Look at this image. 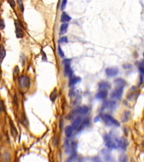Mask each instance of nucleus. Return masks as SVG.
Segmentation results:
<instances>
[{"instance_id": "obj_18", "label": "nucleus", "mask_w": 144, "mask_h": 162, "mask_svg": "<svg viewBox=\"0 0 144 162\" xmlns=\"http://www.w3.org/2000/svg\"><path fill=\"white\" fill-rule=\"evenodd\" d=\"M72 19L71 17L69 16V15H68L67 13L65 12H63L61 14V19H60V20H61V22L64 23H67V22H68V21H69Z\"/></svg>"}, {"instance_id": "obj_8", "label": "nucleus", "mask_w": 144, "mask_h": 162, "mask_svg": "<svg viewBox=\"0 0 144 162\" xmlns=\"http://www.w3.org/2000/svg\"><path fill=\"white\" fill-rule=\"evenodd\" d=\"M119 73L118 68L116 67L108 68L105 70V73L108 77H112L118 75Z\"/></svg>"}, {"instance_id": "obj_3", "label": "nucleus", "mask_w": 144, "mask_h": 162, "mask_svg": "<svg viewBox=\"0 0 144 162\" xmlns=\"http://www.w3.org/2000/svg\"><path fill=\"white\" fill-rule=\"evenodd\" d=\"M102 119L104 122L108 126H115L118 127L120 126V123L118 121L109 114H104L102 116Z\"/></svg>"}, {"instance_id": "obj_10", "label": "nucleus", "mask_w": 144, "mask_h": 162, "mask_svg": "<svg viewBox=\"0 0 144 162\" xmlns=\"http://www.w3.org/2000/svg\"><path fill=\"white\" fill-rule=\"evenodd\" d=\"M82 123V119L81 117H77L74 120V122L72 123V127H73L74 131L78 130L79 127Z\"/></svg>"}, {"instance_id": "obj_29", "label": "nucleus", "mask_w": 144, "mask_h": 162, "mask_svg": "<svg viewBox=\"0 0 144 162\" xmlns=\"http://www.w3.org/2000/svg\"><path fill=\"white\" fill-rule=\"evenodd\" d=\"M67 1H66V0H64V1H62L61 5V10H62L65 9V8L66 7V5H67Z\"/></svg>"}, {"instance_id": "obj_24", "label": "nucleus", "mask_w": 144, "mask_h": 162, "mask_svg": "<svg viewBox=\"0 0 144 162\" xmlns=\"http://www.w3.org/2000/svg\"><path fill=\"white\" fill-rule=\"evenodd\" d=\"M127 160V156L124 155V154H121L119 157V161L120 162H126Z\"/></svg>"}, {"instance_id": "obj_11", "label": "nucleus", "mask_w": 144, "mask_h": 162, "mask_svg": "<svg viewBox=\"0 0 144 162\" xmlns=\"http://www.w3.org/2000/svg\"><path fill=\"white\" fill-rule=\"evenodd\" d=\"M118 141L119 147L122 148V149L125 150L128 144V142L127 141V140H126L125 138L123 137H120L119 138H118Z\"/></svg>"}, {"instance_id": "obj_31", "label": "nucleus", "mask_w": 144, "mask_h": 162, "mask_svg": "<svg viewBox=\"0 0 144 162\" xmlns=\"http://www.w3.org/2000/svg\"><path fill=\"white\" fill-rule=\"evenodd\" d=\"M5 110V105L3 101H0V112H3Z\"/></svg>"}, {"instance_id": "obj_12", "label": "nucleus", "mask_w": 144, "mask_h": 162, "mask_svg": "<svg viewBox=\"0 0 144 162\" xmlns=\"http://www.w3.org/2000/svg\"><path fill=\"white\" fill-rule=\"evenodd\" d=\"M89 112L88 107L83 106L78 108L75 110V113L77 114H86Z\"/></svg>"}, {"instance_id": "obj_2", "label": "nucleus", "mask_w": 144, "mask_h": 162, "mask_svg": "<svg viewBox=\"0 0 144 162\" xmlns=\"http://www.w3.org/2000/svg\"><path fill=\"white\" fill-rule=\"evenodd\" d=\"M77 148V143L75 141L67 140L65 143V151L67 154H72L74 155Z\"/></svg>"}, {"instance_id": "obj_22", "label": "nucleus", "mask_w": 144, "mask_h": 162, "mask_svg": "<svg viewBox=\"0 0 144 162\" xmlns=\"http://www.w3.org/2000/svg\"><path fill=\"white\" fill-rule=\"evenodd\" d=\"M130 115H131V113H130L129 111H126V112H124L123 117H122V120H123V122H127V121L129 119Z\"/></svg>"}, {"instance_id": "obj_15", "label": "nucleus", "mask_w": 144, "mask_h": 162, "mask_svg": "<svg viewBox=\"0 0 144 162\" xmlns=\"http://www.w3.org/2000/svg\"><path fill=\"white\" fill-rule=\"evenodd\" d=\"M74 131L72 126H68L65 128V134L67 137L69 138L72 136L73 132Z\"/></svg>"}, {"instance_id": "obj_26", "label": "nucleus", "mask_w": 144, "mask_h": 162, "mask_svg": "<svg viewBox=\"0 0 144 162\" xmlns=\"http://www.w3.org/2000/svg\"><path fill=\"white\" fill-rule=\"evenodd\" d=\"M58 53H59L60 57L63 58L64 56V53L63 51L62 50V48H61V47H60V46H58Z\"/></svg>"}, {"instance_id": "obj_32", "label": "nucleus", "mask_w": 144, "mask_h": 162, "mask_svg": "<svg viewBox=\"0 0 144 162\" xmlns=\"http://www.w3.org/2000/svg\"><path fill=\"white\" fill-rule=\"evenodd\" d=\"M8 2L9 3V4H10V6L12 7L13 9H14V7L15 6V2L14 1H13V0H11V1H9Z\"/></svg>"}, {"instance_id": "obj_30", "label": "nucleus", "mask_w": 144, "mask_h": 162, "mask_svg": "<svg viewBox=\"0 0 144 162\" xmlns=\"http://www.w3.org/2000/svg\"><path fill=\"white\" fill-rule=\"evenodd\" d=\"M139 69L140 73H141V76L144 77V66H140Z\"/></svg>"}, {"instance_id": "obj_35", "label": "nucleus", "mask_w": 144, "mask_h": 162, "mask_svg": "<svg viewBox=\"0 0 144 162\" xmlns=\"http://www.w3.org/2000/svg\"><path fill=\"white\" fill-rule=\"evenodd\" d=\"M74 157V155H73V156H72V157L71 158H70V159H69V160H68V161H67V162H72V160H73Z\"/></svg>"}, {"instance_id": "obj_20", "label": "nucleus", "mask_w": 144, "mask_h": 162, "mask_svg": "<svg viewBox=\"0 0 144 162\" xmlns=\"http://www.w3.org/2000/svg\"><path fill=\"white\" fill-rule=\"evenodd\" d=\"M10 129H11V134H12V135L14 137H16V136L17 134V130H16V128H15V127L14 126V124L13 123L12 120H10Z\"/></svg>"}, {"instance_id": "obj_21", "label": "nucleus", "mask_w": 144, "mask_h": 162, "mask_svg": "<svg viewBox=\"0 0 144 162\" xmlns=\"http://www.w3.org/2000/svg\"><path fill=\"white\" fill-rule=\"evenodd\" d=\"M68 28V23H63L61 25L60 29V34H63L67 32V29Z\"/></svg>"}, {"instance_id": "obj_17", "label": "nucleus", "mask_w": 144, "mask_h": 162, "mask_svg": "<svg viewBox=\"0 0 144 162\" xmlns=\"http://www.w3.org/2000/svg\"><path fill=\"white\" fill-rule=\"evenodd\" d=\"M114 82L116 87H124L126 84L125 81L122 78L116 79L114 81Z\"/></svg>"}, {"instance_id": "obj_27", "label": "nucleus", "mask_w": 144, "mask_h": 162, "mask_svg": "<svg viewBox=\"0 0 144 162\" xmlns=\"http://www.w3.org/2000/svg\"><path fill=\"white\" fill-rule=\"evenodd\" d=\"M59 43H61V44H64V43H67L68 42V38L67 37H62L59 40Z\"/></svg>"}, {"instance_id": "obj_5", "label": "nucleus", "mask_w": 144, "mask_h": 162, "mask_svg": "<svg viewBox=\"0 0 144 162\" xmlns=\"http://www.w3.org/2000/svg\"><path fill=\"white\" fill-rule=\"evenodd\" d=\"M71 61L70 59H65L63 61L64 64V73L65 75L68 77H71L73 75V71L71 67Z\"/></svg>"}, {"instance_id": "obj_36", "label": "nucleus", "mask_w": 144, "mask_h": 162, "mask_svg": "<svg viewBox=\"0 0 144 162\" xmlns=\"http://www.w3.org/2000/svg\"><path fill=\"white\" fill-rule=\"evenodd\" d=\"M142 146H143V147L144 149V141H143V142H142Z\"/></svg>"}, {"instance_id": "obj_37", "label": "nucleus", "mask_w": 144, "mask_h": 162, "mask_svg": "<svg viewBox=\"0 0 144 162\" xmlns=\"http://www.w3.org/2000/svg\"><path fill=\"white\" fill-rule=\"evenodd\" d=\"M143 57H144V53H143Z\"/></svg>"}, {"instance_id": "obj_19", "label": "nucleus", "mask_w": 144, "mask_h": 162, "mask_svg": "<svg viewBox=\"0 0 144 162\" xmlns=\"http://www.w3.org/2000/svg\"><path fill=\"white\" fill-rule=\"evenodd\" d=\"M6 56V50L2 44H0V62H2Z\"/></svg>"}, {"instance_id": "obj_23", "label": "nucleus", "mask_w": 144, "mask_h": 162, "mask_svg": "<svg viewBox=\"0 0 144 162\" xmlns=\"http://www.w3.org/2000/svg\"><path fill=\"white\" fill-rule=\"evenodd\" d=\"M57 97V89H55L52 92L50 95V100L52 101H54Z\"/></svg>"}, {"instance_id": "obj_4", "label": "nucleus", "mask_w": 144, "mask_h": 162, "mask_svg": "<svg viewBox=\"0 0 144 162\" xmlns=\"http://www.w3.org/2000/svg\"><path fill=\"white\" fill-rule=\"evenodd\" d=\"M20 87L23 89H27L30 87V78L26 75L20 76L18 79Z\"/></svg>"}, {"instance_id": "obj_9", "label": "nucleus", "mask_w": 144, "mask_h": 162, "mask_svg": "<svg viewBox=\"0 0 144 162\" xmlns=\"http://www.w3.org/2000/svg\"><path fill=\"white\" fill-rule=\"evenodd\" d=\"M116 106H117V103L115 101H108L104 103V108L103 109L107 108L108 109H110V110H114L116 108Z\"/></svg>"}, {"instance_id": "obj_16", "label": "nucleus", "mask_w": 144, "mask_h": 162, "mask_svg": "<svg viewBox=\"0 0 144 162\" xmlns=\"http://www.w3.org/2000/svg\"><path fill=\"white\" fill-rule=\"evenodd\" d=\"M99 88L100 90H106L107 89H109L110 88V85L109 83L105 81H102L99 85Z\"/></svg>"}, {"instance_id": "obj_1", "label": "nucleus", "mask_w": 144, "mask_h": 162, "mask_svg": "<svg viewBox=\"0 0 144 162\" xmlns=\"http://www.w3.org/2000/svg\"><path fill=\"white\" fill-rule=\"evenodd\" d=\"M104 138L105 146L109 149H116L119 147L118 138L112 137L108 134H105Z\"/></svg>"}, {"instance_id": "obj_14", "label": "nucleus", "mask_w": 144, "mask_h": 162, "mask_svg": "<svg viewBox=\"0 0 144 162\" xmlns=\"http://www.w3.org/2000/svg\"><path fill=\"white\" fill-rule=\"evenodd\" d=\"M108 92L107 90H101L97 93L96 97L98 99H104L107 97Z\"/></svg>"}, {"instance_id": "obj_13", "label": "nucleus", "mask_w": 144, "mask_h": 162, "mask_svg": "<svg viewBox=\"0 0 144 162\" xmlns=\"http://www.w3.org/2000/svg\"><path fill=\"white\" fill-rule=\"evenodd\" d=\"M81 78L79 77H74V76L72 75L71 77H70V79H69V85L70 87H72L73 86H74L75 85H76L77 83H78L79 82L81 81Z\"/></svg>"}, {"instance_id": "obj_6", "label": "nucleus", "mask_w": 144, "mask_h": 162, "mask_svg": "<svg viewBox=\"0 0 144 162\" xmlns=\"http://www.w3.org/2000/svg\"><path fill=\"white\" fill-rule=\"evenodd\" d=\"M15 34L17 38H21L24 37V31H23L22 28H21L20 23L18 21H15Z\"/></svg>"}, {"instance_id": "obj_33", "label": "nucleus", "mask_w": 144, "mask_h": 162, "mask_svg": "<svg viewBox=\"0 0 144 162\" xmlns=\"http://www.w3.org/2000/svg\"><path fill=\"white\" fill-rule=\"evenodd\" d=\"M93 162H102V161L100 159V158L95 157V158H93Z\"/></svg>"}, {"instance_id": "obj_34", "label": "nucleus", "mask_w": 144, "mask_h": 162, "mask_svg": "<svg viewBox=\"0 0 144 162\" xmlns=\"http://www.w3.org/2000/svg\"><path fill=\"white\" fill-rule=\"evenodd\" d=\"M99 119H100V117H96L94 119V121L95 122H97L98 120H99Z\"/></svg>"}, {"instance_id": "obj_28", "label": "nucleus", "mask_w": 144, "mask_h": 162, "mask_svg": "<svg viewBox=\"0 0 144 162\" xmlns=\"http://www.w3.org/2000/svg\"><path fill=\"white\" fill-rule=\"evenodd\" d=\"M5 27V24L3 19H0V29L3 30Z\"/></svg>"}, {"instance_id": "obj_7", "label": "nucleus", "mask_w": 144, "mask_h": 162, "mask_svg": "<svg viewBox=\"0 0 144 162\" xmlns=\"http://www.w3.org/2000/svg\"><path fill=\"white\" fill-rule=\"evenodd\" d=\"M123 88L124 87H116V89L112 93V96H111L112 98L119 100L123 94Z\"/></svg>"}, {"instance_id": "obj_25", "label": "nucleus", "mask_w": 144, "mask_h": 162, "mask_svg": "<svg viewBox=\"0 0 144 162\" xmlns=\"http://www.w3.org/2000/svg\"><path fill=\"white\" fill-rule=\"evenodd\" d=\"M16 2L17 3V4L19 5V8H20V10L23 12L24 11V5L23 3V1H17Z\"/></svg>"}]
</instances>
